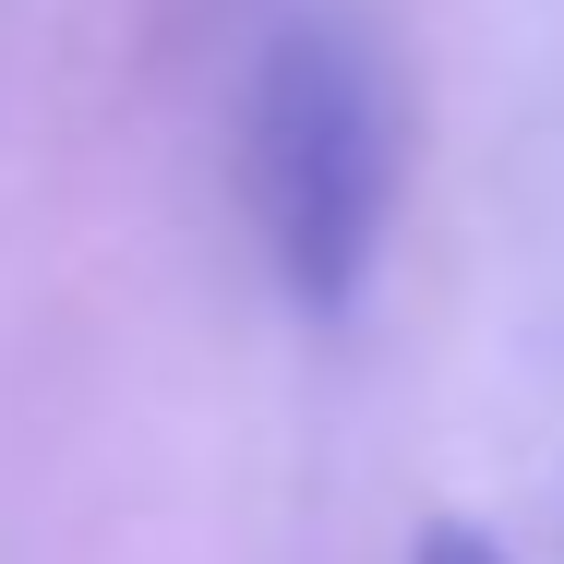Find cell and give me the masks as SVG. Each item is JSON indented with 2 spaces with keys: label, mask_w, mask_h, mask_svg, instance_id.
<instances>
[{
  "label": "cell",
  "mask_w": 564,
  "mask_h": 564,
  "mask_svg": "<svg viewBox=\"0 0 564 564\" xmlns=\"http://www.w3.org/2000/svg\"><path fill=\"white\" fill-rule=\"evenodd\" d=\"M397 73L372 61V36L337 12H289L240 85V193L264 228V264L301 313L337 325L397 228Z\"/></svg>",
  "instance_id": "1"
},
{
  "label": "cell",
  "mask_w": 564,
  "mask_h": 564,
  "mask_svg": "<svg viewBox=\"0 0 564 564\" xmlns=\"http://www.w3.org/2000/svg\"><path fill=\"white\" fill-rule=\"evenodd\" d=\"M421 564H505V553H492L480 529H433V541H421Z\"/></svg>",
  "instance_id": "2"
}]
</instances>
